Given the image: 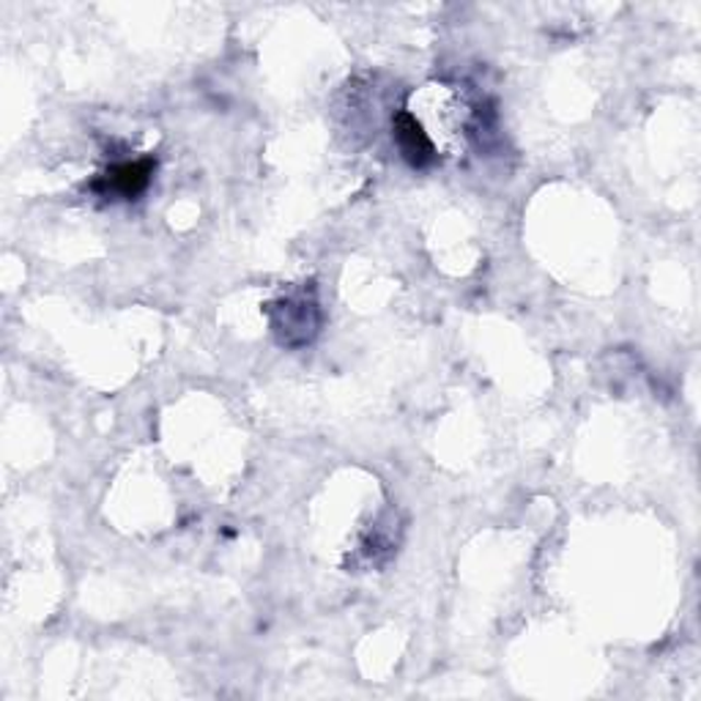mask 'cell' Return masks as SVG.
Instances as JSON below:
<instances>
[{
	"mask_svg": "<svg viewBox=\"0 0 701 701\" xmlns=\"http://www.w3.org/2000/svg\"><path fill=\"white\" fill-rule=\"evenodd\" d=\"M395 140H398L400 151H404V156L414 167L428 165V162L433 160L431 138H428L425 129L420 127V121H417L414 116H409V113H400V116L395 118Z\"/></svg>",
	"mask_w": 701,
	"mask_h": 701,
	"instance_id": "obj_2",
	"label": "cell"
},
{
	"mask_svg": "<svg viewBox=\"0 0 701 701\" xmlns=\"http://www.w3.org/2000/svg\"><path fill=\"white\" fill-rule=\"evenodd\" d=\"M156 162L154 160H140V162H127V165L110 167L100 182L94 184L102 195H118V198H135V195L143 192L151 182V173H154Z\"/></svg>",
	"mask_w": 701,
	"mask_h": 701,
	"instance_id": "obj_1",
	"label": "cell"
}]
</instances>
